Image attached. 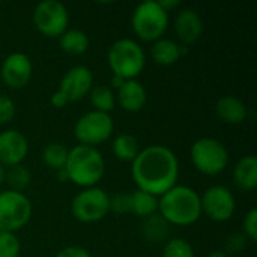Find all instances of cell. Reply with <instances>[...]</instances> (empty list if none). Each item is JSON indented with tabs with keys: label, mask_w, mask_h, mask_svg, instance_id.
<instances>
[{
	"label": "cell",
	"mask_w": 257,
	"mask_h": 257,
	"mask_svg": "<svg viewBox=\"0 0 257 257\" xmlns=\"http://www.w3.org/2000/svg\"><path fill=\"white\" fill-rule=\"evenodd\" d=\"M131 176L137 190L161 197L178 185L179 160L170 148L151 145L142 149L131 163Z\"/></svg>",
	"instance_id": "cell-1"
},
{
	"label": "cell",
	"mask_w": 257,
	"mask_h": 257,
	"mask_svg": "<svg viewBox=\"0 0 257 257\" xmlns=\"http://www.w3.org/2000/svg\"><path fill=\"white\" fill-rule=\"evenodd\" d=\"M59 44L65 53L80 56V54L86 53L89 48V36L86 35V32H83L80 29H68L59 38Z\"/></svg>",
	"instance_id": "cell-22"
},
{
	"label": "cell",
	"mask_w": 257,
	"mask_h": 257,
	"mask_svg": "<svg viewBox=\"0 0 257 257\" xmlns=\"http://www.w3.org/2000/svg\"><path fill=\"white\" fill-rule=\"evenodd\" d=\"M56 257H92L90 253L83 248V247H77V245H71V247H66L63 250H60Z\"/></svg>",
	"instance_id": "cell-33"
},
{
	"label": "cell",
	"mask_w": 257,
	"mask_h": 257,
	"mask_svg": "<svg viewBox=\"0 0 257 257\" xmlns=\"http://www.w3.org/2000/svg\"><path fill=\"white\" fill-rule=\"evenodd\" d=\"M242 229H244V235L247 236L248 241L256 242L257 241V209L248 211V214L245 215L244 221H242Z\"/></svg>",
	"instance_id": "cell-29"
},
{
	"label": "cell",
	"mask_w": 257,
	"mask_h": 257,
	"mask_svg": "<svg viewBox=\"0 0 257 257\" xmlns=\"http://www.w3.org/2000/svg\"><path fill=\"white\" fill-rule=\"evenodd\" d=\"M151 57L157 65L170 66L181 59V45L173 39L160 38L151 47Z\"/></svg>",
	"instance_id": "cell-19"
},
{
	"label": "cell",
	"mask_w": 257,
	"mask_h": 257,
	"mask_svg": "<svg viewBox=\"0 0 257 257\" xmlns=\"http://www.w3.org/2000/svg\"><path fill=\"white\" fill-rule=\"evenodd\" d=\"M71 212L80 223L101 221L110 212V196L98 187L84 188L72 199Z\"/></svg>",
	"instance_id": "cell-8"
},
{
	"label": "cell",
	"mask_w": 257,
	"mask_h": 257,
	"mask_svg": "<svg viewBox=\"0 0 257 257\" xmlns=\"http://www.w3.org/2000/svg\"><path fill=\"white\" fill-rule=\"evenodd\" d=\"M68 154L69 149H66L62 143L59 142H53L48 143L44 151H42V161L47 167L53 169V170H62L66 166V160H68Z\"/></svg>",
	"instance_id": "cell-24"
},
{
	"label": "cell",
	"mask_w": 257,
	"mask_h": 257,
	"mask_svg": "<svg viewBox=\"0 0 257 257\" xmlns=\"http://www.w3.org/2000/svg\"><path fill=\"white\" fill-rule=\"evenodd\" d=\"M89 95H90V102H92V105L95 107L96 111L110 114V111L114 108L116 95H114V92H113V89L110 86H104V84L93 86Z\"/></svg>",
	"instance_id": "cell-25"
},
{
	"label": "cell",
	"mask_w": 257,
	"mask_h": 257,
	"mask_svg": "<svg viewBox=\"0 0 257 257\" xmlns=\"http://www.w3.org/2000/svg\"><path fill=\"white\" fill-rule=\"evenodd\" d=\"M128 203H130V193L119 191L110 196V211L116 214H128Z\"/></svg>",
	"instance_id": "cell-31"
},
{
	"label": "cell",
	"mask_w": 257,
	"mask_h": 257,
	"mask_svg": "<svg viewBox=\"0 0 257 257\" xmlns=\"http://www.w3.org/2000/svg\"><path fill=\"white\" fill-rule=\"evenodd\" d=\"M247 236L241 232L230 233L226 239V251L227 253H241L247 247Z\"/></svg>",
	"instance_id": "cell-32"
},
{
	"label": "cell",
	"mask_w": 257,
	"mask_h": 257,
	"mask_svg": "<svg viewBox=\"0 0 257 257\" xmlns=\"http://www.w3.org/2000/svg\"><path fill=\"white\" fill-rule=\"evenodd\" d=\"M202 214L205 212L212 221H229L236 211V200L233 193L224 185L209 187L203 196H200Z\"/></svg>",
	"instance_id": "cell-11"
},
{
	"label": "cell",
	"mask_w": 257,
	"mask_h": 257,
	"mask_svg": "<svg viewBox=\"0 0 257 257\" xmlns=\"http://www.w3.org/2000/svg\"><path fill=\"white\" fill-rule=\"evenodd\" d=\"M111 149H113L114 157L123 163H133L137 154L140 152L139 140L133 134H128V133H122L116 136L113 140Z\"/></svg>",
	"instance_id": "cell-21"
},
{
	"label": "cell",
	"mask_w": 257,
	"mask_h": 257,
	"mask_svg": "<svg viewBox=\"0 0 257 257\" xmlns=\"http://www.w3.org/2000/svg\"><path fill=\"white\" fill-rule=\"evenodd\" d=\"M33 23L44 36L60 38L68 30L69 12L59 0H42L33 9Z\"/></svg>",
	"instance_id": "cell-9"
},
{
	"label": "cell",
	"mask_w": 257,
	"mask_h": 257,
	"mask_svg": "<svg viewBox=\"0 0 257 257\" xmlns=\"http://www.w3.org/2000/svg\"><path fill=\"white\" fill-rule=\"evenodd\" d=\"M113 117L108 113L92 110L77 120L74 126V136L80 142V145L95 148L96 145L108 140L113 134Z\"/></svg>",
	"instance_id": "cell-10"
},
{
	"label": "cell",
	"mask_w": 257,
	"mask_h": 257,
	"mask_svg": "<svg viewBox=\"0 0 257 257\" xmlns=\"http://www.w3.org/2000/svg\"><path fill=\"white\" fill-rule=\"evenodd\" d=\"M50 102L54 105V107H57V108H62V107H65L66 104H68V101H66V98L57 90V92H54L53 95H51V98H50Z\"/></svg>",
	"instance_id": "cell-34"
},
{
	"label": "cell",
	"mask_w": 257,
	"mask_h": 257,
	"mask_svg": "<svg viewBox=\"0 0 257 257\" xmlns=\"http://www.w3.org/2000/svg\"><path fill=\"white\" fill-rule=\"evenodd\" d=\"M163 257H196L191 244L182 238L169 239L163 248Z\"/></svg>",
	"instance_id": "cell-27"
},
{
	"label": "cell",
	"mask_w": 257,
	"mask_h": 257,
	"mask_svg": "<svg viewBox=\"0 0 257 257\" xmlns=\"http://www.w3.org/2000/svg\"><path fill=\"white\" fill-rule=\"evenodd\" d=\"M169 26V12H166L158 0H146L136 6L131 17L134 33L148 42H155L163 38Z\"/></svg>",
	"instance_id": "cell-5"
},
{
	"label": "cell",
	"mask_w": 257,
	"mask_h": 257,
	"mask_svg": "<svg viewBox=\"0 0 257 257\" xmlns=\"http://www.w3.org/2000/svg\"><path fill=\"white\" fill-rule=\"evenodd\" d=\"M5 179L12 187V190L23 191L24 188H27L30 185L32 175L27 170V167H24L23 164H18V166L9 167V170L5 172Z\"/></svg>",
	"instance_id": "cell-26"
},
{
	"label": "cell",
	"mask_w": 257,
	"mask_h": 257,
	"mask_svg": "<svg viewBox=\"0 0 257 257\" xmlns=\"http://www.w3.org/2000/svg\"><path fill=\"white\" fill-rule=\"evenodd\" d=\"M158 3H160V6L166 12H169V11H172V9L179 6V0H158Z\"/></svg>",
	"instance_id": "cell-35"
},
{
	"label": "cell",
	"mask_w": 257,
	"mask_h": 257,
	"mask_svg": "<svg viewBox=\"0 0 257 257\" xmlns=\"http://www.w3.org/2000/svg\"><path fill=\"white\" fill-rule=\"evenodd\" d=\"M92 87H93L92 71L87 66L77 65L65 72L57 90L66 98L68 102H75L87 96Z\"/></svg>",
	"instance_id": "cell-12"
},
{
	"label": "cell",
	"mask_w": 257,
	"mask_h": 257,
	"mask_svg": "<svg viewBox=\"0 0 257 257\" xmlns=\"http://www.w3.org/2000/svg\"><path fill=\"white\" fill-rule=\"evenodd\" d=\"M190 158L193 166L208 176L220 175L229 164V152L226 146L212 137L196 140L190 149Z\"/></svg>",
	"instance_id": "cell-6"
},
{
	"label": "cell",
	"mask_w": 257,
	"mask_h": 257,
	"mask_svg": "<svg viewBox=\"0 0 257 257\" xmlns=\"http://www.w3.org/2000/svg\"><path fill=\"white\" fill-rule=\"evenodd\" d=\"M15 111H17L15 102L9 96L0 95V125L11 122L15 116Z\"/></svg>",
	"instance_id": "cell-30"
},
{
	"label": "cell",
	"mask_w": 257,
	"mask_h": 257,
	"mask_svg": "<svg viewBox=\"0 0 257 257\" xmlns=\"http://www.w3.org/2000/svg\"><path fill=\"white\" fill-rule=\"evenodd\" d=\"M116 99L125 111L137 113L146 105L148 92L139 80H125V83L117 89Z\"/></svg>",
	"instance_id": "cell-16"
},
{
	"label": "cell",
	"mask_w": 257,
	"mask_h": 257,
	"mask_svg": "<svg viewBox=\"0 0 257 257\" xmlns=\"http://www.w3.org/2000/svg\"><path fill=\"white\" fill-rule=\"evenodd\" d=\"M107 63L113 75L123 80H136L146 65V54L142 45L130 38L117 39L107 53Z\"/></svg>",
	"instance_id": "cell-4"
},
{
	"label": "cell",
	"mask_w": 257,
	"mask_h": 257,
	"mask_svg": "<svg viewBox=\"0 0 257 257\" xmlns=\"http://www.w3.org/2000/svg\"><path fill=\"white\" fill-rule=\"evenodd\" d=\"M175 32L176 36L184 44H194L203 33L202 17L191 8H185L178 12L175 18Z\"/></svg>",
	"instance_id": "cell-15"
},
{
	"label": "cell",
	"mask_w": 257,
	"mask_h": 257,
	"mask_svg": "<svg viewBox=\"0 0 257 257\" xmlns=\"http://www.w3.org/2000/svg\"><path fill=\"white\" fill-rule=\"evenodd\" d=\"M3 181H5V167L0 164V185L3 184Z\"/></svg>",
	"instance_id": "cell-39"
},
{
	"label": "cell",
	"mask_w": 257,
	"mask_h": 257,
	"mask_svg": "<svg viewBox=\"0 0 257 257\" xmlns=\"http://www.w3.org/2000/svg\"><path fill=\"white\" fill-rule=\"evenodd\" d=\"M57 178H59V181H62V182H65V181H69V179H68V175H66V170H65V169H62V170H57Z\"/></svg>",
	"instance_id": "cell-37"
},
{
	"label": "cell",
	"mask_w": 257,
	"mask_h": 257,
	"mask_svg": "<svg viewBox=\"0 0 257 257\" xmlns=\"http://www.w3.org/2000/svg\"><path fill=\"white\" fill-rule=\"evenodd\" d=\"M33 74V65L27 54L11 53L2 63L0 77L11 89H21L29 84Z\"/></svg>",
	"instance_id": "cell-13"
},
{
	"label": "cell",
	"mask_w": 257,
	"mask_h": 257,
	"mask_svg": "<svg viewBox=\"0 0 257 257\" xmlns=\"http://www.w3.org/2000/svg\"><path fill=\"white\" fill-rule=\"evenodd\" d=\"M233 179L239 190L242 191H253L257 187V158L254 155L242 157L235 169H233Z\"/></svg>",
	"instance_id": "cell-18"
},
{
	"label": "cell",
	"mask_w": 257,
	"mask_h": 257,
	"mask_svg": "<svg viewBox=\"0 0 257 257\" xmlns=\"http://www.w3.org/2000/svg\"><path fill=\"white\" fill-rule=\"evenodd\" d=\"M206 257H229V254L226 253V251H212V253H209Z\"/></svg>",
	"instance_id": "cell-38"
},
{
	"label": "cell",
	"mask_w": 257,
	"mask_h": 257,
	"mask_svg": "<svg viewBox=\"0 0 257 257\" xmlns=\"http://www.w3.org/2000/svg\"><path fill=\"white\" fill-rule=\"evenodd\" d=\"M123 83H125V80H123V78H120V77H117V75H113V77H111V80H110L111 89H116V90H117Z\"/></svg>",
	"instance_id": "cell-36"
},
{
	"label": "cell",
	"mask_w": 257,
	"mask_h": 257,
	"mask_svg": "<svg viewBox=\"0 0 257 257\" xmlns=\"http://www.w3.org/2000/svg\"><path fill=\"white\" fill-rule=\"evenodd\" d=\"M29 154V142L26 136L17 130L0 133V164L12 167L21 164Z\"/></svg>",
	"instance_id": "cell-14"
},
{
	"label": "cell",
	"mask_w": 257,
	"mask_h": 257,
	"mask_svg": "<svg viewBox=\"0 0 257 257\" xmlns=\"http://www.w3.org/2000/svg\"><path fill=\"white\" fill-rule=\"evenodd\" d=\"M158 212V197L145 193L142 190H136L130 193L128 214H134L137 217L146 218Z\"/></svg>",
	"instance_id": "cell-20"
},
{
	"label": "cell",
	"mask_w": 257,
	"mask_h": 257,
	"mask_svg": "<svg viewBox=\"0 0 257 257\" xmlns=\"http://www.w3.org/2000/svg\"><path fill=\"white\" fill-rule=\"evenodd\" d=\"M215 113L223 122L229 125H239L247 119L248 108L241 98L235 95H224L217 101Z\"/></svg>",
	"instance_id": "cell-17"
},
{
	"label": "cell",
	"mask_w": 257,
	"mask_h": 257,
	"mask_svg": "<svg viewBox=\"0 0 257 257\" xmlns=\"http://www.w3.org/2000/svg\"><path fill=\"white\" fill-rule=\"evenodd\" d=\"M32 217L30 199L15 190L0 193V232L15 233L23 229Z\"/></svg>",
	"instance_id": "cell-7"
},
{
	"label": "cell",
	"mask_w": 257,
	"mask_h": 257,
	"mask_svg": "<svg viewBox=\"0 0 257 257\" xmlns=\"http://www.w3.org/2000/svg\"><path fill=\"white\" fill-rule=\"evenodd\" d=\"M158 214L173 226H191L202 217L200 196L187 185H175L158 197Z\"/></svg>",
	"instance_id": "cell-2"
},
{
	"label": "cell",
	"mask_w": 257,
	"mask_h": 257,
	"mask_svg": "<svg viewBox=\"0 0 257 257\" xmlns=\"http://www.w3.org/2000/svg\"><path fill=\"white\" fill-rule=\"evenodd\" d=\"M65 170L72 184L83 188H90L102 179L105 161L96 148L77 145L69 149Z\"/></svg>",
	"instance_id": "cell-3"
},
{
	"label": "cell",
	"mask_w": 257,
	"mask_h": 257,
	"mask_svg": "<svg viewBox=\"0 0 257 257\" xmlns=\"http://www.w3.org/2000/svg\"><path fill=\"white\" fill-rule=\"evenodd\" d=\"M21 253V244L15 233L0 232V257H18Z\"/></svg>",
	"instance_id": "cell-28"
},
{
	"label": "cell",
	"mask_w": 257,
	"mask_h": 257,
	"mask_svg": "<svg viewBox=\"0 0 257 257\" xmlns=\"http://www.w3.org/2000/svg\"><path fill=\"white\" fill-rule=\"evenodd\" d=\"M169 226L170 224L157 212V214L145 218L142 232H143V236L148 242L158 244V242L166 241V238L169 235Z\"/></svg>",
	"instance_id": "cell-23"
}]
</instances>
